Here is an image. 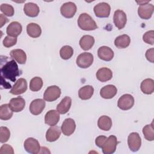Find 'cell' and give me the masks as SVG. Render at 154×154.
Listing matches in <instances>:
<instances>
[{"mask_svg": "<svg viewBox=\"0 0 154 154\" xmlns=\"http://www.w3.org/2000/svg\"><path fill=\"white\" fill-rule=\"evenodd\" d=\"M1 78H5L15 82L16 77L20 75L19 70L17 63L14 60L7 61L1 67Z\"/></svg>", "mask_w": 154, "mask_h": 154, "instance_id": "6da1fadb", "label": "cell"}, {"mask_svg": "<svg viewBox=\"0 0 154 154\" xmlns=\"http://www.w3.org/2000/svg\"><path fill=\"white\" fill-rule=\"evenodd\" d=\"M78 26L84 31H91L97 29V25L93 18L87 13H84L79 15L78 19Z\"/></svg>", "mask_w": 154, "mask_h": 154, "instance_id": "7a4b0ae2", "label": "cell"}, {"mask_svg": "<svg viewBox=\"0 0 154 154\" xmlns=\"http://www.w3.org/2000/svg\"><path fill=\"white\" fill-rule=\"evenodd\" d=\"M61 89L57 85L48 87L45 91L43 99L48 102H53L60 97L61 95Z\"/></svg>", "mask_w": 154, "mask_h": 154, "instance_id": "3957f363", "label": "cell"}, {"mask_svg": "<svg viewBox=\"0 0 154 154\" xmlns=\"http://www.w3.org/2000/svg\"><path fill=\"white\" fill-rule=\"evenodd\" d=\"M93 55L90 52H83L79 54L76 58V64L81 68L89 67L93 63Z\"/></svg>", "mask_w": 154, "mask_h": 154, "instance_id": "277c9868", "label": "cell"}, {"mask_svg": "<svg viewBox=\"0 0 154 154\" xmlns=\"http://www.w3.org/2000/svg\"><path fill=\"white\" fill-rule=\"evenodd\" d=\"M117 137L114 135L109 136L105 141L102 147V152L104 154H112L113 153L117 147Z\"/></svg>", "mask_w": 154, "mask_h": 154, "instance_id": "5b68a950", "label": "cell"}, {"mask_svg": "<svg viewBox=\"0 0 154 154\" xmlns=\"http://www.w3.org/2000/svg\"><path fill=\"white\" fill-rule=\"evenodd\" d=\"M134 105V98L130 94L122 95L118 100L117 106L122 110H128L132 108Z\"/></svg>", "mask_w": 154, "mask_h": 154, "instance_id": "8992f818", "label": "cell"}, {"mask_svg": "<svg viewBox=\"0 0 154 154\" xmlns=\"http://www.w3.org/2000/svg\"><path fill=\"white\" fill-rule=\"evenodd\" d=\"M128 144L132 152L138 151L141 146V139L138 133L132 132L128 137Z\"/></svg>", "mask_w": 154, "mask_h": 154, "instance_id": "52a82bcc", "label": "cell"}, {"mask_svg": "<svg viewBox=\"0 0 154 154\" xmlns=\"http://www.w3.org/2000/svg\"><path fill=\"white\" fill-rule=\"evenodd\" d=\"M23 146L25 150L27 152L32 154L39 153L41 148L38 141L36 139L32 137L26 139Z\"/></svg>", "mask_w": 154, "mask_h": 154, "instance_id": "ba28073f", "label": "cell"}, {"mask_svg": "<svg viewBox=\"0 0 154 154\" xmlns=\"http://www.w3.org/2000/svg\"><path fill=\"white\" fill-rule=\"evenodd\" d=\"M94 12L98 17H108L109 16L111 7L106 2H100L94 7Z\"/></svg>", "mask_w": 154, "mask_h": 154, "instance_id": "9c48e42d", "label": "cell"}, {"mask_svg": "<svg viewBox=\"0 0 154 154\" xmlns=\"http://www.w3.org/2000/svg\"><path fill=\"white\" fill-rule=\"evenodd\" d=\"M77 10L76 5L72 2H67L63 4L60 8L61 14L66 18L73 17Z\"/></svg>", "mask_w": 154, "mask_h": 154, "instance_id": "30bf717a", "label": "cell"}, {"mask_svg": "<svg viewBox=\"0 0 154 154\" xmlns=\"http://www.w3.org/2000/svg\"><path fill=\"white\" fill-rule=\"evenodd\" d=\"M27 88L28 84L26 80L21 78L16 81L10 92L14 95H19L24 93L26 91Z\"/></svg>", "mask_w": 154, "mask_h": 154, "instance_id": "8fae6325", "label": "cell"}, {"mask_svg": "<svg viewBox=\"0 0 154 154\" xmlns=\"http://www.w3.org/2000/svg\"><path fill=\"white\" fill-rule=\"evenodd\" d=\"M113 21L115 26L119 29H123L127 22L126 13L121 10H117L114 11L113 16Z\"/></svg>", "mask_w": 154, "mask_h": 154, "instance_id": "7c38bea8", "label": "cell"}, {"mask_svg": "<svg viewBox=\"0 0 154 154\" xmlns=\"http://www.w3.org/2000/svg\"><path fill=\"white\" fill-rule=\"evenodd\" d=\"M46 106L45 100L42 99H36L33 100L29 105V111L34 116L39 115L42 112Z\"/></svg>", "mask_w": 154, "mask_h": 154, "instance_id": "4fadbf2b", "label": "cell"}, {"mask_svg": "<svg viewBox=\"0 0 154 154\" xmlns=\"http://www.w3.org/2000/svg\"><path fill=\"white\" fill-rule=\"evenodd\" d=\"M154 6L152 4L147 3L140 5L138 8V13L139 16L143 19H150L153 13Z\"/></svg>", "mask_w": 154, "mask_h": 154, "instance_id": "5bb4252c", "label": "cell"}, {"mask_svg": "<svg viewBox=\"0 0 154 154\" xmlns=\"http://www.w3.org/2000/svg\"><path fill=\"white\" fill-rule=\"evenodd\" d=\"M76 129L75 122L71 118L66 119L62 123L61 130L66 136H70L75 132Z\"/></svg>", "mask_w": 154, "mask_h": 154, "instance_id": "9a60e30c", "label": "cell"}, {"mask_svg": "<svg viewBox=\"0 0 154 154\" xmlns=\"http://www.w3.org/2000/svg\"><path fill=\"white\" fill-rule=\"evenodd\" d=\"M8 105L13 112H18L24 109L25 106V100L23 97L18 96L17 97L12 98L10 100Z\"/></svg>", "mask_w": 154, "mask_h": 154, "instance_id": "2e32d148", "label": "cell"}, {"mask_svg": "<svg viewBox=\"0 0 154 154\" xmlns=\"http://www.w3.org/2000/svg\"><path fill=\"white\" fill-rule=\"evenodd\" d=\"M60 120V114L55 109L49 110L45 116V122L46 125L53 126H55Z\"/></svg>", "mask_w": 154, "mask_h": 154, "instance_id": "e0dca14e", "label": "cell"}, {"mask_svg": "<svg viewBox=\"0 0 154 154\" xmlns=\"http://www.w3.org/2000/svg\"><path fill=\"white\" fill-rule=\"evenodd\" d=\"M97 55L100 59L103 61H109L114 57V52L109 47L102 46L98 49Z\"/></svg>", "mask_w": 154, "mask_h": 154, "instance_id": "ac0fdd59", "label": "cell"}, {"mask_svg": "<svg viewBox=\"0 0 154 154\" xmlns=\"http://www.w3.org/2000/svg\"><path fill=\"white\" fill-rule=\"evenodd\" d=\"M117 93V89L114 85H107L102 87L100 90V96L106 99L113 98Z\"/></svg>", "mask_w": 154, "mask_h": 154, "instance_id": "d6986e66", "label": "cell"}, {"mask_svg": "<svg viewBox=\"0 0 154 154\" xmlns=\"http://www.w3.org/2000/svg\"><path fill=\"white\" fill-rule=\"evenodd\" d=\"M22 31V26L21 24L17 22L14 21L11 22L7 26L6 29V32L8 35L17 37L20 34Z\"/></svg>", "mask_w": 154, "mask_h": 154, "instance_id": "ffe728a7", "label": "cell"}, {"mask_svg": "<svg viewBox=\"0 0 154 154\" xmlns=\"http://www.w3.org/2000/svg\"><path fill=\"white\" fill-rule=\"evenodd\" d=\"M61 135V129L57 126L49 128L46 133V139L49 142H54L57 140Z\"/></svg>", "mask_w": 154, "mask_h": 154, "instance_id": "44dd1931", "label": "cell"}, {"mask_svg": "<svg viewBox=\"0 0 154 154\" xmlns=\"http://www.w3.org/2000/svg\"><path fill=\"white\" fill-rule=\"evenodd\" d=\"M112 77V72L111 69L107 67H102L96 72L97 79L101 82H106Z\"/></svg>", "mask_w": 154, "mask_h": 154, "instance_id": "7402d4cb", "label": "cell"}, {"mask_svg": "<svg viewBox=\"0 0 154 154\" xmlns=\"http://www.w3.org/2000/svg\"><path fill=\"white\" fill-rule=\"evenodd\" d=\"M23 11L25 14L29 17H34L38 16L40 9L38 6L33 2H28L25 4Z\"/></svg>", "mask_w": 154, "mask_h": 154, "instance_id": "603a6c76", "label": "cell"}, {"mask_svg": "<svg viewBox=\"0 0 154 154\" xmlns=\"http://www.w3.org/2000/svg\"><path fill=\"white\" fill-rule=\"evenodd\" d=\"M72 105V99L69 96L64 97L60 102L59 104L57 106V111L61 114H64L67 113Z\"/></svg>", "mask_w": 154, "mask_h": 154, "instance_id": "cb8c5ba5", "label": "cell"}, {"mask_svg": "<svg viewBox=\"0 0 154 154\" xmlns=\"http://www.w3.org/2000/svg\"><path fill=\"white\" fill-rule=\"evenodd\" d=\"M10 54L11 57L18 63L23 64L26 63V55L24 51L20 49H13L11 51Z\"/></svg>", "mask_w": 154, "mask_h": 154, "instance_id": "d4e9b609", "label": "cell"}, {"mask_svg": "<svg viewBox=\"0 0 154 154\" xmlns=\"http://www.w3.org/2000/svg\"><path fill=\"white\" fill-rule=\"evenodd\" d=\"M141 91L146 94H151L154 91V81L151 78L143 80L140 85Z\"/></svg>", "mask_w": 154, "mask_h": 154, "instance_id": "484cf974", "label": "cell"}, {"mask_svg": "<svg viewBox=\"0 0 154 154\" xmlns=\"http://www.w3.org/2000/svg\"><path fill=\"white\" fill-rule=\"evenodd\" d=\"M28 35L32 38H37L42 34V29L39 25L35 23H30L26 26Z\"/></svg>", "mask_w": 154, "mask_h": 154, "instance_id": "4316f807", "label": "cell"}, {"mask_svg": "<svg viewBox=\"0 0 154 154\" xmlns=\"http://www.w3.org/2000/svg\"><path fill=\"white\" fill-rule=\"evenodd\" d=\"M94 44V38L90 35H85L79 40V45L84 51L90 50Z\"/></svg>", "mask_w": 154, "mask_h": 154, "instance_id": "83f0119b", "label": "cell"}, {"mask_svg": "<svg viewBox=\"0 0 154 154\" xmlns=\"http://www.w3.org/2000/svg\"><path fill=\"white\" fill-rule=\"evenodd\" d=\"M130 43L131 38L126 34L120 35L117 37L114 40V45L119 49H124L128 47Z\"/></svg>", "mask_w": 154, "mask_h": 154, "instance_id": "f1b7e54d", "label": "cell"}, {"mask_svg": "<svg viewBox=\"0 0 154 154\" xmlns=\"http://www.w3.org/2000/svg\"><path fill=\"white\" fill-rule=\"evenodd\" d=\"M94 93V88L91 85H85L78 91V96L82 100H88L91 97Z\"/></svg>", "mask_w": 154, "mask_h": 154, "instance_id": "f546056e", "label": "cell"}, {"mask_svg": "<svg viewBox=\"0 0 154 154\" xmlns=\"http://www.w3.org/2000/svg\"><path fill=\"white\" fill-rule=\"evenodd\" d=\"M97 126L101 130L108 131L112 126L111 119L107 116H102L99 117L97 121Z\"/></svg>", "mask_w": 154, "mask_h": 154, "instance_id": "4dcf8cb0", "label": "cell"}, {"mask_svg": "<svg viewBox=\"0 0 154 154\" xmlns=\"http://www.w3.org/2000/svg\"><path fill=\"white\" fill-rule=\"evenodd\" d=\"M13 114V111L9 107L8 104H3L0 107V119L3 120L10 119Z\"/></svg>", "mask_w": 154, "mask_h": 154, "instance_id": "1f68e13d", "label": "cell"}, {"mask_svg": "<svg viewBox=\"0 0 154 154\" xmlns=\"http://www.w3.org/2000/svg\"><path fill=\"white\" fill-rule=\"evenodd\" d=\"M143 134L146 140L147 141H153L154 140V128L153 123L144 126L143 128Z\"/></svg>", "mask_w": 154, "mask_h": 154, "instance_id": "d6a6232c", "label": "cell"}, {"mask_svg": "<svg viewBox=\"0 0 154 154\" xmlns=\"http://www.w3.org/2000/svg\"><path fill=\"white\" fill-rule=\"evenodd\" d=\"M43 84V80L40 77H34L30 81L29 88L32 91H38L42 88Z\"/></svg>", "mask_w": 154, "mask_h": 154, "instance_id": "836d02e7", "label": "cell"}, {"mask_svg": "<svg viewBox=\"0 0 154 154\" xmlns=\"http://www.w3.org/2000/svg\"><path fill=\"white\" fill-rule=\"evenodd\" d=\"M73 54V49L69 45L63 46L60 51V55L63 60H69Z\"/></svg>", "mask_w": 154, "mask_h": 154, "instance_id": "e575fe53", "label": "cell"}, {"mask_svg": "<svg viewBox=\"0 0 154 154\" xmlns=\"http://www.w3.org/2000/svg\"><path fill=\"white\" fill-rule=\"evenodd\" d=\"M10 137V132L8 128L1 126L0 128V142L4 143L8 141Z\"/></svg>", "mask_w": 154, "mask_h": 154, "instance_id": "d590c367", "label": "cell"}, {"mask_svg": "<svg viewBox=\"0 0 154 154\" xmlns=\"http://www.w3.org/2000/svg\"><path fill=\"white\" fill-rule=\"evenodd\" d=\"M1 11L7 16H13L14 13V10L11 5H9L8 4H2L1 5L0 7Z\"/></svg>", "mask_w": 154, "mask_h": 154, "instance_id": "8d00e7d4", "label": "cell"}, {"mask_svg": "<svg viewBox=\"0 0 154 154\" xmlns=\"http://www.w3.org/2000/svg\"><path fill=\"white\" fill-rule=\"evenodd\" d=\"M153 34H154L153 30H150V31H147L143 35V41L147 44L153 45V43H154Z\"/></svg>", "mask_w": 154, "mask_h": 154, "instance_id": "74e56055", "label": "cell"}, {"mask_svg": "<svg viewBox=\"0 0 154 154\" xmlns=\"http://www.w3.org/2000/svg\"><path fill=\"white\" fill-rule=\"evenodd\" d=\"M17 40V37H13L7 35L3 40V45L5 48H10L16 44Z\"/></svg>", "mask_w": 154, "mask_h": 154, "instance_id": "f35d334b", "label": "cell"}, {"mask_svg": "<svg viewBox=\"0 0 154 154\" xmlns=\"http://www.w3.org/2000/svg\"><path fill=\"white\" fill-rule=\"evenodd\" d=\"M14 150L9 144H3L0 148V154H13Z\"/></svg>", "mask_w": 154, "mask_h": 154, "instance_id": "ab89813d", "label": "cell"}, {"mask_svg": "<svg viewBox=\"0 0 154 154\" xmlns=\"http://www.w3.org/2000/svg\"><path fill=\"white\" fill-rule=\"evenodd\" d=\"M106 138H107V137L104 135H100V136H98L97 137H96V138L95 140V143H96V146L100 148H102V147Z\"/></svg>", "mask_w": 154, "mask_h": 154, "instance_id": "60d3db41", "label": "cell"}, {"mask_svg": "<svg viewBox=\"0 0 154 154\" xmlns=\"http://www.w3.org/2000/svg\"><path fill=\"white\" fill-rule=\"evenodd\" d=\"M153 54H154V49L150 48L147 49L146 52V57L148 61L151 63H153Z\"/></svg>", "mask_w": 154, "mask_h": 154, "instance_id": "b9f144b4", "label": "cell"}, {"mask_svg": "<svg viewBox=\"0 0 154 154\" xmlns=\"http://www.w3.org/2000/svg\"><path fill=\"white\" fill-rule=\"evenodd\" d=\"M8 19L5 16H4L2 14H1V15H0V22H1L0 26H1V28L2 27V26L4 24H5L7 22H8Z\"/></svg>", "mask_w": 154, "mask_h": 154, "instance_id": "7bdbcfd3", "label": "cell"}, {"mask_svg": "<svg viewBox=\"0 0 154 154\" xmlns=\"http://www.w3.org/2000/svg\"><path fill=\"white\" fill-rule=\"evenodd\" d=\"M150 1H137V2L139 4V5H143V4H147V3H149Z\"/></svg>", "mask_w": 154, "mask_h": 154, "instance_id": "ee69618b", "label": "cell"}]
</instances>
